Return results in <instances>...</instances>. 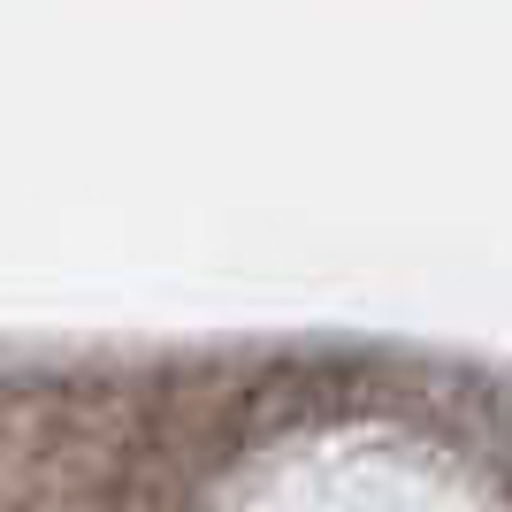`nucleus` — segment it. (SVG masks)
I'll list each match as a JSON object with an SVG mask.
<instances>
[]
</instances>
